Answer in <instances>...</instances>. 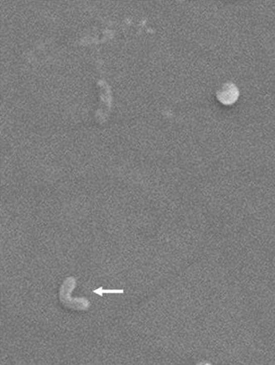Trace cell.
<instances>
[{
    "label": "cell",
    "instance_id": "cell-1",
    "mask_svg": "<svg viewBox=\"0 0 275 365\" xmlns=\"http://www.w3.org/2000/svg\"><path fill=\"white\" fill-rule=\"evenodd\" d=\"M238 87L233 83H227L217 92L216 96L221 103L231 105L235 103L239 97Z\"/></svg>",
    "mask_w": 275,
    "mask_h": 365
}]
</instances>
